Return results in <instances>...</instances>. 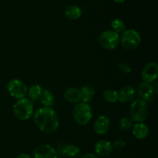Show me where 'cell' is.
<instances>
[{
	"instance_id": "cell-18",
	"label": "cell",
	"mask_w": 158,
	"mask_h": 158,
	"mask_svg": "<svg viewBox=\"0 0 158 158\" xmlns=\"http://www.w3.org/2000/svg\"><path fill=\"white\" fill-rule=\"evenodd\" d=\"M40 100L43 106H46V107H50L54 103V96L51 91L45 89L42 92Z\"/></svg>"
},
{
	"instance_id": "cell-29",
	"label": "cell",
	"mask_w": 158,
	"mask_h": 158,
	"mask_svg": "<svg viewBox=\"0 0 158 158\" xmlns=\"http://www.w3.org/2000/svg\"><path fill=\"white\" fill-rule=\"evenodd\" d=\"M114 1L116 2H117V3H123L125 0H114Z\"/></svg>"
},
{
	"instance_id": "cell-8",
	"label": "cell",
	"mask_w": 158,
	"mask_h": 158,
	"mask_svg": "<svg viewBox=\"0 0 158 158\" xmlns=\"http://www.w3.org/2000/svg\"><path fill=\"white\" fill-rule=\"evenodd\" d=\"M141 77L145 83H151L157 80L158 77V66L154 62L145 65L141 73Z\"/></svg>"
},
{
	"instance_id": "cell-17",
	"label": "cell",
	"mask_w": 158,
	"mask_h": 158,
	"mask_svg": "<svg viewBox=\"0 0 158 158\" xmlns=\"http://www.w3.org/2000/svg\"><path fill=\"white\" fill-rule=\"evenodd\" d=\"M83 11L81 8L77 6H69L65 10V15L69 19L76 20L81 17Z\"/></svg>"
},
{
	"instance_id": "cell-19",
	"label": "cell",
	"mask_w": 158,
	"mask_h": 158,
	"mask_svg": "<svg viewBox=\"0 0 158 158\" xmlns=\"http://www.w3.org/2000/svg\"><path fill=\"white\" fill-rule=\"evenodd\" d=\"M43 88L40 86V84H35L32 85L29 89V97L31 101H36L38 99H40V95H41L42 92H43Z\"/></svg>"
},
{
	"instance_id": "cell-6",
	"label": "cell",
	"mask_w": 158,
	"mask_h": 158,
	"mask_svg": "<svg viewBox=\"0 0 158 158\" xmlns=\"http://www.w3.org/2000/svg\"><path fill=\"white\" fill-rule=\"evenodd\" d=\"M120 37L114 30H105L99 36V43L106 49H114L120 44Z\"/></svg>"
},
{
	"instance_id": "cell-14",
	"label": "cell",
	"mask_w": 158,
	"mask_h": 158,
	"mask_svg": "<svg viewBox=\"0 0 158 158\" xmlns=\"http://www.w3.org/2000/svg\"><path fill=\"white\" fill-rule=\"evenodd\" d=\"M64 98L68 102L72 103H77L81 101V94L80 90L77 88H68L64 92Z\"/></svg>"
},
{
	"instance_id": "cell-15",
	"label": "cell",
	"mask_w": 158,
	"mask_h": 158,
	"mask_svg": "<svg viewBox=\"0 0 158 158\" xmlns=\"http://www.w3.org/2000/svg\"><path fill=\"white\" fill-rule=\"evenodd\" d=\"M133 134L139 140L145 139L149 134V129L146 124L143 123H137L133 127Z\"/></svg>"
},
{
	"instance_id": "cell-4",
	"label": "cell",
	"mask_w": 158,
	"mask_h": 158,
	"mask_svg": "<svg viewBox=\"0 0 158 158\" xmlns=\"http://www.w3.org/2000/svg\"><path fill=\"white\" fill-rule=\"evenodd\" d=\"M148 106L146 102L140 99L134 100L130 108L131 119L137 123H143L148 116Z\"/></svg>"
},
{
	"instance_id": "cell-7",
	"label": "cell",
	"mask_w": 158,
	"mask_h": 158,
	"mask_svg": "<svg viewBox=\"0 0 158 158\" xmlns=\"http://www.w3.org/2000/svg\"><path fill=\"white\" fill-rule=\"evenodd\" d=\"M7 89L9 94L12 97L18 99V100L25 98V96L28 92L26 85L18 79L11 80L8 83Z\"/></svg>"
},
{
	"instance_id": "cell-16",
	"label": "cell",
	"mask_w": 158,
	"mask_h": 158,
	"mask_svg": "<svg viewBox=\"0 0 158 158\" xmlns=\"http://www.w3.org/2000/svg\"><path fill=\"white\" fill-rule=\"evenodd\" d=\"M80 90L81 94L82 102L88 103L92 101L96 94L94 88L90 86H83L80 88Z\"/></svg>"
},
{
	"instance_id": "cell-20",
	"label": "cell",
	"mask_w": 158,
	"mask_h": 158,
	"mask_svg": "<svg viewBox=\"0 0 158 158\" xmlns=\"http://www.w3.org/2000/svg\"><path fill=\"white\" fill-rule=\"evenodd\" d=\"M65 155L70 157H76L80 154V149L76 145L69 144L64 148L63 151Z\"/></svg>"
},
{
	"instance_id": "cell-28",
	"label": "cell",
	"mask_w": 158,
	"mask_h": 158,
	"mask_svg": "<svg viewBox=\"0 0 158 158\" xmlns=\"http://www.w3.org/2000/svg\"><path fill=\"white\" fill-rule=\"evenodd\" d=\"M153 89H154V94H157V83H155V84L152 85Z\"/></svg>"
},
{
	"instance_id": "cell-23",
	"label": "cell",
	"mask_w": 158,
	"mask_h": 158,
	"mask_svg": "<svg viewBox=\"0 0 158 158\" xmlns=\"http://www.w3.org/2000/svg\"><path fill=\"white\" fill-rule=\"evenodd\" d=\"M118 127L122 131H129L133 127V120L129 117H123L119 120Z\"/></svg>"
},
{
	"instance_id": "cell-5",
	"label": "cell",
	"mask_w": 158,
	"mask_h": 158,
	"mask_svg": "<svg viewBox=\"0 0 158 158\" xmlns=\"http://www.w3.org/2000/svg\"><path fill=\"white\" fill-rule=\"evenodd\" d=\"M120 43L123 48L127 50L136 49L141 43V36L137 31L134 29H126L122 33Z\"/></svg>"
},
{
	"instance_id": "cell-1",
	"label": "cell",
	"mask_w": 158,
	"mask_h": 158,
	"mask_svg": "<svg viewBox=\"0 0 158 158\" xmlns=\"http://www.w3.org/2000/svg\"><path fill=\"white\" fill-rule=\"evenodd\" d=\"M33 120L37 127L46 134H52L59 127L60 121L55 111L51 107L40 108L35 111Z\"/></svg>"
},
{
	"instance_id": "cell-21",
	"label": "cell",
	"mask_w": 158,
	"mask_h": 158,
	"mask_svg": "<svg viewBox=\"0 0 158 158\" xmlns=\"http://www.w3.org/2000/svg\"><path fill=\"white\" fill-rule=\"evenodd\" d=\"M111 27L113 30L117 33H123L126 30V26L125 23L120 19H114L111 22Z\"/></svg>"
},
{
	"instance_id": "cell-9",
	"label": "cell",
	"mask_w": 158,
	"mask_h": 158,
	"mask_svg": "<svg viewBox=\"0 0 158 158\" xmlns=\"http://www.w3.org/2000/svg\"><path fill=\"white\" fill-rule=\"evenodd\" d=\"M34 158H58V154L52 147L48 144L40 145L33 151Z\"/></svg>"
},
{
	"instance_id": "cell-11",
	"label": "cell",
	"mask_w": 158,
	"mask_h": 158,
	"mask_svg": "<svg viewBox=\"0 0 158 158\" xmlns=\"http://www.w3.org/2000/svg\"><path fill=\"white\" fill-rule=\"evenodd\" d=\"M113 145L109 140H101L97 142L94 146V151L100 157H107L112 153Z\"/></svg>"
},
{
	"instance_id": "cell-3",
	"label": "cell",
	"mask_w": 158,
	"mask_h": 158,
	"mask_svg": "<svg viewBox=\"0 0 158 158\" xmlns=\"http://www.w3.org/2000/svg\"><path fill=\"white\" fill-rule=\"evenodd\" d=\"M13 114L19 120H28L33 114V103L27 98L18 100L13 105Z\"/></svg>"
},
{
	"instance_id": "cell-2",
	"label": "cell",
	"mask_w": 158,
	"mask_h": 158,
	"mask_svg": "<svg viewBox=\"0 0 158 158\" xmlns=\"http://www.w3.org/2000/svg\"><path fill=\"white\" fill-rule=\"evenodd\" d=\"M92 109L88 103L79 102L73 110L74 120L80 125H86L92 119Z\"/></svg>"
},
{
	"instance_id": "cell-27",
	"label": "cell",
	"mask_w": 158,
	"mask_h": 158,
	"mask_svg": "<svg viewBox=\"0 0 158 158\" xmlns=\"http://www.w3.org/2000/svg\"><path fill=\"white\" fill-rule=\"evenodd\" d=\"M17 158H31V157H30V156H29L28 154H19V155L17 157Z\"/></svg>"
},
{
	"instance_id": "cell-12",
	"label": "cell",
	"mask_w": 158,
	"mask_h": 158,
	"mask_svg": "<svg viewBox=\"0 0 158 158\" xmlns=\"http://www.w3.org/2000/svg\"><path fill=\"white\" fill-rule=\"evenodd\" d=\"M136 94V89L133 86H125L118 93V100L122 103H129L134 100Z\"/></svg>"
},
{
	"instance_id": "cell-13",
	"label": "cell",
	"mask_w": 158,
	"mask_h": 158,
	"mask_svg": "<svg viewBox=\"0 0 158 158\" xmlns=\"http://www.w3.org/2000/svg\"><path fill=\"white\" fill-rule=\"evenodd\" d=\"M110 127V120L106 116L100 115L96 120L94 124V130L98 134H104Z\"/></svg>"
},
{
	"instance_id": "cell-25",
	"label": "cell",
	"mask_w": 158,
	"mask_h": 158,
	"mask_svg": "<svg viewBox=\"0 0 158 158\" xmlns=\"http://www.w3.org/2000/svg\"><path fill=\"white\" fill-rule=\"evenodd\" d=\"M112 145L113 148H115L117 150H120L126 146V142L123 140H121V139H117V140H116L114 142V143H112Z\"/></svg>"
},
{
	"instance_id": "cell-24",
	"label": "cell",
	"mask_w": 158,
	"mask_h": 158,
	"mask_svg": "<svg viewBox=\"0 0 158 158\" xmlns=\"http://www.w3.org/2000/svg\"><path fill=\"white\" fill-rule=\"evenodd\" d=\"M117 68H118L119 70H120L125 74H129L132 72V69H131V66L128 63H125V62H120L117 64Z\"/></svg>"
},
{
	"instance_id": "cell-26",
	"label": "cell",
	"mask_w": 158,
	"mask_h": 158,
	"mask_svg": "<svg viewBox=\"0 0 158 158\" xmlns=\"http://www.w3.org/2000/svg\"><path fill=\"white\" fill-rule=\"evenodd\" d=\"M81 158H99L97 155L94 154H90V153H87V154H84Z\"/></svg>"
},
{
	"instance_id": "cell-10",
	"label": "cell",
	"mask_w": 158,
	"mask_h": 158,
	"mask_svg": "<svg viewBox=\"0 0 158 158\" xmlns=\"http://www.w3.org/2000/svg\"><path fill=\"white\" fill-rule=\"evenodd\" d=\"M136 93L140 97V100H143L146 103L151 101L154 96L155 95L152 85L151 83H145V82L140 83L137 86Z\"/></svg>"
},
{
	"instance_id": "cell-22",
	"label": "cell",
	"mask_w": 158,
	"mask_h": 158,
	"mask_svg": "<svg viewBox=\"0 0 158 158\" xmlns=\"http://www.w3.org/2000/svg\"><path fill=\"white\" fill-rule=\"evenodd\" d=\"M103 99L109 103H115L118 100V93L113 89H106L103 94Z\"/></svg>"
}]
</instances>
